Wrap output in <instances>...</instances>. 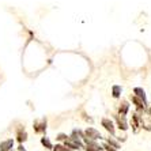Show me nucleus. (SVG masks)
<instances>
[{
	"instance_id": "obj_1",
	"label": "nucleus",
	"mask_w": 151,
	"mask_h": 151,
	"mask_svg": "<svg viewBox=\"0 0 151 151\" xmlns=\"http://www.w3.org/2000/svg\"><path fill=\"white\" fill-rule=\"evenodd\" d=\"M139 114V121H140V127L144 129L150 131L151 129V116L148 114L146 110H139L137 112Z\"/></svg>"
},
{
	"instance_id": "obj_2",
	"label": "nucleus",
	"mask_w": 151,
	"mask_h": 151,
	"mask_svg": "<svg viewBox=\"0 0 151 151\" xmlns=\"http://www.w3.org/2000/svg\"><path fill=\"white\" fill-rule=\"evenodd\" d=\"M84 137L86 139H88V140H98V139H101L102 135L99 134V131H97L95 128H91V127H88L87 129L84 131Z\"/></svg>"
},
{
	"instance_id": "obj_3",
	"label": "nucleus",
	"mask_w": 151,
	"mask_h": 151,
	"mask_svg": "<svg viewBox=\"0 0 151 151\" xmlns=\"http://www.w3.org/2000/svg\"><path fill=\"white\" fill-rule=\"evenodd\" d=\"M64 146L68 148V150H79V148L83 147V143H82L79 139H71V137H68L67 140L64 142Z\"/></svg>"
},
{
	"instance_id": "obj_4",
	"label": "nucleus",
	"mask_w": 151,
	"mask_h": 151,
	"mask_svg": "<svg viewBox=\"0 0 151 151\" xmlns=\"http://www.w3.org/2000/svg\"><path fill=\"white\" fill-rule=\"evenodd\" d=\"M34 131L37 134H44L46 129V119H41V120H37L34 121Z\"/></svg>"
},
{
	"instance_id": "obj_5",
	"label": "nucleus",
	"mask_w": 151,
	"mask_h": 151,
	"mask_svg": "<svg viewBox=\"0 0 151 151\" xmlns=\"http://www.w3.org/2000/svg\"><path fill=\"white\" fill-rule=\"evenodd\" d=\"M83 140H84V143H86V150L87 151H102V147L97 143V142L88 140L86 137H83Z\"/></svg>"
},
{
	"instance_id": "obj_6",
	"label": "nucleus",
	"mask_w": 151,
	"mask_h": 151,
	"mask_svg": "<svg viewBox=\"0 0 151 151\" xmlns=\"http://www.w3.org/2000/svg\"><path fill=\"white\" fill-rule=\"evenodd\" d=\"M101 124H102V127H104V128L108 131V132H110L112 135L114 134V124H113L112 120H109V119H102Z\"/></svg>"
},
{
	"instance_id": "obj_7",
	"label": "nucleus",
	"mask_w": 151,
	"mask_h": 151,
	"mask_svg": "<svg viewBox=\"0 0 151 151\" xmlns=\"http://www.w3.org/2000/svg\"><path fill=\"white\" fill-rule=\"evenodd\" d=\"M14 147V140L12 139H7L0 143V151H11Z\"/></svg>"
},
{
	"instance_id": "obj_8",
	"label": "nucleus",
	"mask_w": 151,
	"mask_h": 151,
	"mask_svg": "<svg viewBox=\"0 0 151 151\" xmlns=\"http://www.w3.org/2000/svg\"><path fill=\"white\" fill-rule=\"evenodd\" d=\"M131 99H132V102L136 105L137 110H146V102H144V101H142L140 98H137L136 95H132V97H131Z\"/></svg>"
},
{
	"instance_id": "obj_9",
	"label": "nucleus",
	"mask_w": 151,
	"mask_h": 151,
	"mask_svg": "<svg viewBox=\"0 0 151 151\" xmlns=\"http://www.w3.org/2000/svg\"><path fill=\"white\" fill-rule=\"evenodd\" d=\"M131 125L134 127V131H135V132H139V128H140V121H139V114H137V112L132 114Z\"/></svg>"
},
{
	"instance_id": "obj_10",
	"label": "nucleus",
	"mask_w": 151,
	"mask_h": 151,
	"mask_svg": "<svg viewBox=\"0 0 151 151\" xmlns=\"http://www.w3.org/2000/svg\"><path fill=\"white\" fill-rule=\"evenodd\" d=\"M116 119H117V124H119V128H120V129H121V131H127V129H128V124H127L125 117L117 116Z\"/></svg>"
},
{
	"instance_id": "obj_11",
	"label": "nucleus",
	"mask_w": 151,
	"mask_h": 151,
	"mask_svg": "<svg viewBox=\"0 0 151 151\" xmlns=\"http://www.w3.org/2000/svg\"><path fill=\"white\" fill-rule=\"evenodd\" d=\"M26 139H27L26 131L19 128V129H18V142H19V143H23V142H26Z\"/></svg>"
},
{
	"instance_id": "obj_12",
	"label": "nucleus",
	"mask_w": 151,
	"mask_h": 151,
	"mask_svg": "<svg viewBox=\"0 0 151 151\" xmlns=\"http://www.w3.org/2000/svg\"><path fill=\"white\" fill-rule=\"evenodd\" d=\"M128 109H129V105L127 101H123L121 102V106H120V116L125 117V114L128 113Z\"/></svg>"
},
{
	"instance_id": "obj_13",
	"label": "nucleus",
	"mask_w": 151,
	"mask_h": 151,
	"mask_svg": "<svg viewBox=\"0 0 151 151\" xmlns=\"http://www.w3.org/2000/svg\"><path fill=\"white\" fill-rule=\"evenodd\" d=\"M134 93H135V95H136L137 98H140L142 101L146 102V94H144V90H143V88H140V87H135Z\"/></svg>"
},
{
	"instance_id": "obj_14",
	"label": "nucleus",
	"mask_w": 151,
	"mask_h": 151,
	"mask_svg": "<svg viewBox=\"0 0 151 151\" xmlns=\"http://www.w3.org/2000/svg\"><path fill=\"white\" fill-rule=\"evenodd\" d=\"M41 144L44 146V147H46L48 150H53V146H52V143H50V140L48 139V137H41Z\"/></svg>"
},
{
	"instance_id": "obj_15",
	"label": "nucleus",
	"mask_w": 151,
	"mask_h": 151,
	"mask_svg": "<svg viewBox=\"0 0 151 151\" xmlns=\"http://www.w3.org/2000/svg\"><path fill=\"white\" fill-rule=\"evenodd\" d=\"M120 94H121V87L120 86H113V97L119 98Z\"/></svg>"
},
{
	"instance_id": "obj_16",
	"label": "nucleus",
	"mask_w": 151,
	"mask_h": 151,
	"mask_svg": "<svg viewBox=\"0 0 151 151\" xmlns=\"http://www.w3.org/2000/svg\"><path fill=\"white\" fill-rule=\"evenodd\" d=\"M106 143L109 144L110 147H113V148H116V150H117V148H120V144H119V143H117V142H116V140H113V139H108V142H106Z\"/></svg>"
},
{
	"instance_id": "obj_17",
	"label": "nucleus",
	"mask_w": 151,
	"mask_h": 151,
	"mask_svg": "<svg viewBox=\"0 0 151 151\" xmlns=\"http://www.w3.org/2000/svg\"><path fill=\"white\" fill-rule=\"evenodd\" d=\"M53 150L55 151H71V150H68L65 146H61V144H56V146L53 147Z\"/></svg>"
},
{
	"instance_id": "obj_18",
	"label": "nucleus",
	"mask_w": 151,
	"mask_h": 151,
	"mask_svg": "<svg viewBox=\"0 0 151 151\" xmlns=\"http://www.w3.org/2000/svg\"><path fill=\"white\" fill-rule=\"evenodd\" d=\"M68 139V136L65 134H59L57 135V140H60V142H65Z\"/></svg>"
},
{
	"instance_id": "obj_19",
	"label": "nucleus",
	"mask_w": 151,
	"mask_h": 151,
	"mask_svg": "<svg viewBox=\"0 0 151 151\" xmlns=\"http://www.w3.org/2000/svg\"><path fill=\"white\" fill-rule=\"evenodd\" d=\"M102 148H105V150H106V151H117V150H116V148H113V147H110V146H109V144H108V143H105V144H104V146H102Z\"/></svg>"
},
{
	"instance_id": "obj_20",
	"label": "nucleus",
	"mask_w": 151,
	"mask_h": 151,
	"mask_svg": "<svg viewBox=\"0 0 151 151\" xmlns=\"http://www.w3.org/2000/svg\"><path fill=\"white\" fill-rule=\"evenodd\" d=\"M18 150H19V151H26V150H25V147H23L22 144H21V146H19V147H18Z\"/></svg>"
},
{
	"instance_id": "obj_21",
	"label": "nucleus",
	"mask_w": 151,
	"mask_h": 151,
	"mask_svg": "<svg viewBox=\"0 0 151 151\" xmlns=\"http://www.w3.org/2000/svg\"><path fill=\"white\" fill-rule=\"evenodd\" d=\"M148 114H150V116H151V108H150V109H148Z\"/></svg>"
}]
</instances>
